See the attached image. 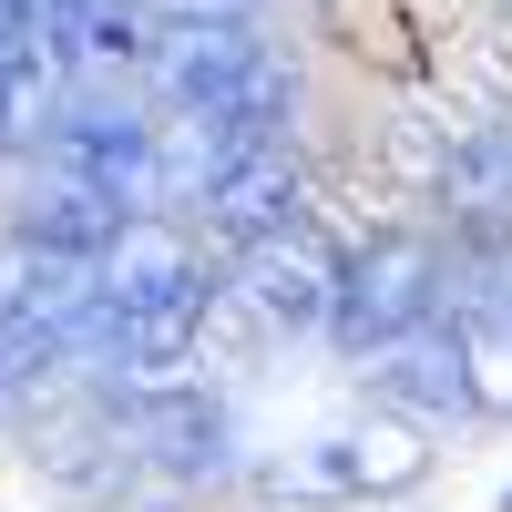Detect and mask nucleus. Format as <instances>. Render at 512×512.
Segmentation results:
<instances>
[{
	"label": "nucleus",
	"mask_w": 512,
	"mask_h": 512,
	"mask_svg": "<svg viewBox=\"0 0 512 512\" xmlns=\"http://www.w3.org/2000/svg\"><path fill=\"white\" fill-rule=\"evenodd\" d=\"M175 21H246V0H164Z\"/></svg>",
	"instance_id": "20e7f679"
},
{
	"label": "nucleus",
	"mask_w": 512,
	"mask_h": 512,
	"mask_svg": "<svg viewBox=\"0 0 512 512\" xmlns=\"http://www.w3.org/2000/svg\"><path fill=\"white\" fill-rule=\"evenodd\" d=\"M338 256H328V236L297 216V226H277V236H256L246 246V267H236V297L256 318H318V308H338Z\"/></svg>",
	"instance_id": "f03ea898"
},
{
	"label": "nucleus",
	"mask_w": 512,
	"mask_h": 512,
	"mask_svg": "<svg viewBox=\"0 0 512 512\" xmlns=\"http://www.w3.org/2000/svg\"><path fill=\"white\" fill-rule=\"evenodd\" d=\"M338 328H349V349H390V338L431 328V256L400 246V236L349 256V277H338Z\"/></svg>",
	"instance_id": "f257e3e1"
},
{
	"label": "nucleus",
	"mask_w": 512,
	"mask_h": 512,
	"mask_svg": "<svg viewBox=\"0 0 512 512\" xmlns=\"http://www.w3.org/2000/svg\"><path fill=\"white\" fill-rule=\"evenodd\" d=\"M379 400H400L420 420L441 410H472V349H461V328H410L379 349Z\"/></svg>",
	"instance_id": "7ed1b4c3"
}]
</instances>
